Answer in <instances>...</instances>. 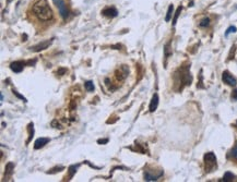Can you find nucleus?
I'll return each mask as SVG.
<instances>
[{"label":"nucleus","mask_w":237,"mask_h":182,"mask_svg":"<svg viewBox=\"0 0 237 182\" xmlns=\"http://www.w3.org/2000/svg\"><path fill=\"white\" fill-rule=\"evenodd\" d=\"M32 11L39 21H50L54 17L47 0H37L32 7Z\"/></svg>","instance_id":"nucleus-1"},{"label":"nucleus","mask_w":237,"mask_h":182,"mask_svg":"<svg viewBox=\"0 0 237 182\" xmlns=\"http://www.w3.org/2000/svg\"><path fill=\"white\" fill-rule=\"evenodd\" d=\"M204 165H205V170L213 171V169L216 168V157L213 153H207L204 155Z\"/></svg>","instance_id":"nucleus-2"},{"label":"nucleus","mask_w":237,"mask_h":182,"mask_svg":"<svg viewBox=\"0 0 237 182\" xmlns=\"http://www.w3.org/2000/svg\"><path fill=\"white\" fill-rule=\"evenodd\" d=\"M128 74H129V68H128L126 64L120 66L115 72V77L116 79H117V81H119V82L125 81L126 77H128Z\"/></svg>","instance_id":"nucleus-3"},{"label":"nucleus","mask_w":237,"mask_h":182,"mask_svg":"<svg viewBox=\"0 0 237 182\" xmlns=\"http://www.w3.org/2000/svg\"><path fill=\"white\" fill-rule=\"evenodd\" d=\"M53 1H54V3L56 5V7L58 8L61 17L66 20L67 17H68V14H69V11H68V9H67V6H66V3H65V1H63V0H53Z\"/></svg>","instance_id":"nucleus-4"},{"label":"nucleus","mask_w":237,"mask_h":182,"mask_svg":"<svg viewBox=\"0 0 237 182\" xmlns=\"http://www.w3.org/2000/svg\"><path fill=\"white\" fill-rule=\"evenodd\" d=\"M222 80H223V82L226 83V84L230 85V86H235V85L237 84L236 77H233L228 71L223 72V74H222Z\"/></svg>","instance_id":"nucleus-5"},{"label":"nucleus","mask_w":237,"mask_h":182,"mask_svg":"<svg viewBox=\"0 0 237 182\" xmlns=\"http://www.w3.org/2000/svg\"><path fill=\"white\" fill-rule=\"evenodd\" d=\"M53 43V39H49V40H45V42H42L39 44L35 45V46H32L30 47V50L31 51H34V52H38V51H42V50L48 48L50 45Z\"/></svg>","instance_id":"nucleus-6"},{"label":"nucleus","mask_w":237,"mask_h":182,"mask_svg":"<svg viewBox=\"0 0 237 182\" xmlns=\"http://www.w3.org/2000/svg\"><path fill=\"white\" fill-rule=\"evenodd\" d=\"M24 66H25L24 61H14V62H12L10 64V69L14 73H20V72H22Z\"/></svg>","instance_id":"nucleus-7"},{"label":"nucleus","mask_w":237,"mask_h":182,"mask_svg":"<svg viewBox=\"0 0 237 182\" xmlns=\"http://www.w3.org/2000/svg\"><path fill=\"white\" fill-rule=\"evenodd\" d=\"M103 15L107 17H116L118 15V11L116 10V8L114 7H108V8H105L104 10L102 11Z\"/></svg>","instance_id":"nucleus-8"},{"label":"nucleus","mask_w":237,"mask_h":182,"mask_svg":"<svg viewBox=\"0 0 237 182\" xmlns=\"http://www.w3.org/2000/svg\"><path fill=\"white\" fill-rule=\"evenodd\" d=\"M14 171V164L13 163H8L6 165V169H5V180H9L13 175Z\"/></svg>","instance_id":"nucleus-9"},{"label":"nucleus","mask_w":237,"mask_h":182,"mask_svg":"<svg viewBox=\"0 0 237 182\" xmlns=\"http://www.w3.org/2000/svg\"><path fill=\"white\" fill-rule=\"evenodd\" d=\"M49 142V138H37L36 141H35V143H34V148L35 149H39L42 148V147H44L46 144Z\"/></svg>","instance_id":"nucleus-10"},{"label":"nucleus","mask_w":237,"mask_h":182,"mask_svg":"<svg viewBox=\"0 0 237 182\" xmlns=\"http://www.w3.org/2000/svg\"><path fill=\"white\" fill-rule=\"evenodd\" d=\"M157 106H159V95L154 94L152 99H151V103H150V107L149 109L151 112H154L156 109H157Z\"/></svg>","instance_id":"nucleus-11"},{"label":"nucleus","mask_w":237,"mask_h":182,"mask_svg":"<svg viewBox=\"0 0 237 182\" xmlns=\"http://www.w3.org/2000/svg\"><path fill=\"white\" fill-rule=\"evenodd\" d=\"M80 167V165H71L70 167H69V169H68V171H69V176H68V178H66V180H70L72 177L74 176V173L77 172V169Z\"/></svg>","instance_id":"nucleus-12"},{"label":"nucleus","mask_w":237,"mask_h":182,"mask_svg":"<svg viewBox=\"0 0 237 182\" xmlns=\"http://www.w3.org/2000/svg\"><path fill=\"white\" fill-rule=\"evenodd\" d=\"M173 11H174V6H173V5H171V6L168 7V10H167V13H166V17H165V21H166V22L171 21L172 14H173Z\"/></svg>","instance_id":"nucleus-13"},{"label":"nucleus","mask_w":237,"mask_h":182,"mask_svg":"<svg viewBox=\"0 0 237 182\" xmlns=\"http://www.w3.org/2000/svg\"><path fill=\"white\" fill-rule=\"evenodd\" d=\"M28 132H30V135H28V140L26 141V143H30V141L32 140V138L34 136V128H33V123H30L28 124Z\"/></svg>","instance_id":"nucleus-14"},{"label":"nucleus","mask_w":237,"mask_h":182,"mask_svg":"<svg viewBox=\"0 0 237 182\" xmlns=\"http://www.w3.org/2000/svg\"><path fill=\"white\" fill-rule=\"evenodd\" d=\"M234 180V175L232 173V172H226L225 175H224V177H223V181L225 182H230V181H233Z\"/></svg>","instance_id":"nucleus-15"},{"label":"nucleus","mask_w":237,"mask_h":182,"mask_svg":"<svg viewBox=\"0 0 237 182\" xmlns=\"http://www.w3.org/2000/svg\"><path fill=\"white\" fill-rule=\"evenodd\" d=\"M182 6L178 7V8H177L176 12H175V17H174V19H173V25H175V24H176L177 19H178V17H179V14H180V12H182Z\"/></svg>","instance_id":"nucleus-16"},{"label":"nucleus","mask_w":237,"mask_h":182,"mask_svg":"<svg viewBox=\"0 0 237 182\" xmlns=\"http://www.w3.org/2000/svg\"><path fill=\"white\" fill-rule=\"evenodd\" d=\"M199 25H200L201 28H207V26H209L210 25V19L209 17H204V19H202Z\"/></svg>","instance_id":"nucleus-17"},{"label":"nucleus","mask_w":237,"mask_h":182,"mask_svg":"<svg viewBox=\"0 0 237 182\" xmlns=\"http://www.w3.org/2000/svg\"><path fill=\"white\" fill-rule=\"evenodd\" d=\"M85 88H86V91L88 92H93L94 91V84L92 81H88V82H85Z\"/></svg>","instance_id":"nucleus-18"},{"label":"nucleus","mask_w":237,"mask_h":182,"mask_svg":"<svg viewBox=\"0 0 237 182\" xmlns=\"http://www.w3.org/2000/svg\"><path fill=\"white\" fill-rule=\"evenodd\" d=\"M65 169V167H62V166H59V167H55V168H53L51 170H49L47 173H56V172H59V171L63 170Z\"/></svg>","instance_id":"nucleus-19"},{"label":"nucleus","mask_w":237,"mask_h":182,"mask_svg":"<svg viewBox=\"0 0 237 182\" xmlns=\"http://www.w3.org/2000/svg\"><path fill=\"white\" fill-rule=\"evenodd\" d=\"M171 43H168V44L165 45V48H164V52H165V56L166 57H168V56L172 54V50H171Z\"/></svg>","instance_id":"nucleus-20"},{"label":"nucleus","mask_w":237,"mask_h":182,"mask_svg":"<svg viewBox=\"0 0 237 182\" xmlns=\"http://www.w3.org/2000/svg\"><path fill=\"white\" fill-rule=\"evenodd\" d=\"M235 32H236V28H235V26H230V28H227V31H226L225 35H226V36H228V34L235 33Z\"/></svg>","instance_id":"nucleus-21"},{"label":"nucleus","mask_w":237,"mask_h":182,"mask_svg":"<svg viewBox=\"0 0 237 182\" xmlns=\"http://www.w3.org/2000/svg\"><path fill=\"white\" fill-rule=\"evenodd\" d=\"M67 71H68V70H67L66 68H59V69L57 70V74H58V75H63V74L67 73Z\"/></svg>","instance_id":"nucleus-22"},{"label":"nucleus","mask_w":237,"mask_h":182,"mask_svg":"<svg viewBox=\"0 0 237 182\" xmlns=\"http://www.w3.org/2000/svg\"><path fill=\"white\" fill-rule=\"evenodd\" d=\"M232 156L237 159V143H236V145L234 146V148L232 149Z\"/></svg>","instance_id":"nucleus-23"},{"label":"nucleus","mask_w":237,"mask_h":182,"mask_svg":"<svg viewBox=\"0 0 237 182\" xmlns=\"http://www.w3.org/2000/svg\"><path fill=\"white\" fill-rule=\"evenodd\" d=\"M13 94L16 95L17 97H19V98H21V99H22V100H24V101H26V99H25V98L23 97L22 95H20V94H19V93H18V92H17V91H14V89H13Z\"/></svg>","instance_id":"nucleus-24"},{"label":"nucleus","mask_w":237,"mask_h":182,"mask_svg":"<svg viewBox=\"0 0 237 182\" xmlns=\"http://www.w3.org/2000/svg\"><path fill=\"white\" fill-rule=\"evenodd\" d=\"M232 97H233V99L237 100V88L233 92V94H232Z\"/></svg>","instance_id":"nucleus-25"},{"label":"nucleus","mask_w":237,"mask_h":182,"mask_svg":"<svg viewBox=\"0 0 237 182\" xmlns=\"http://www.w3.org/2000/svg\"><path fill=\"white\" fill-rule=\"evenodd\" d=\"M108 142V138H104V140H99L97 141V143L99 144H105V143H107Z\"/></svg>","instance_id":"nucleus-26"},{"label":"nucleus","mask_w":237,"mask_h":182,"mask_svg":"<svg viewBox=\"0 0 237 182\" xmlns=\"http://www.w3.org/2000/svg\"><path fill=\"white\" fill-rule=\"evenodd\" d=\"M8 1H11V0H8Z\"/></svg>","instance_id":"nucleus-27"},{"label":"nucleus","mask_w":237,"mask_h":182,"mask_svg":"<svg viewBox=\"0 0 237 182\" xmlns=\"http://www.w3.org/2000/svg\"><path fill=\"white\" fill-rule=\"evenodd\" d=\"M236 124H237V121H236Z\"/></svg>","instance_id":"nucleus-28"}]
</instances>
